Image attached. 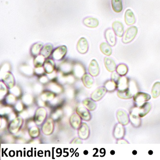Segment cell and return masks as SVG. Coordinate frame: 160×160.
<instances>
[{
  "instance_id": "cell-49",
  "label": "cell",
  "mask_w": 160,
  "mask_h": 160,
  "mask_svg": "<svg viewBox=\"0 0 160 160\" xmlns=\"http://www.w3.org/2000/svg\"><path fill=\"white\" fill-rule=\"evenodd\" d=\"M11 109L10 108H4L2 109V111L1 110V113L2 112V114H7V113H9L10 112Z\"/></svg>"
},
{
  "instance_id": "cell-8",
  "label": "cell",
  "mask_w": 160,
  "mask_h": 160,
  "mask_svg": "<svg viewBox=\"0 0 160 160\" xmlns=\"http://www.w3.org/2000/svg\"><path fill=\"white\" fill-rule=\"evenodd\" d=\"M134 102L136 103H142L149 101L151 96L149 94L143 92H138L133 96Z\"/></svg>"
},
{
  "instance_id": "cell-13",
  "label": "cell",
  "mask_w": 160,
  "mask_h": 160,
  "mask_svg": "<svg viewBox=\"0 0 160 160\" xmlns=\"http://www.w3.org/2000/svg\"><path fill=\"white\" fill-rule=\"evenodd\" d=\"M125 128L121 124H117L114 126L113 131V136L117 139H122L125 136Z\"/></svg>"
},
{
  "instance_id": "cell-20",
  "label": "cell",
  "mask_w": 160,
  "mask_h": 160,
  "mask_svg": "<svg viewBox=\"0 0 160 160\" xmlns=\"http://www.w3.org/2000/svg\"><path fill=\"white\" fill-rule=\"evenodd\" d=\"M125 21L128 26H131L136 23L135 17L131 10H126L125 14Z\"/></svg>"
},
{
  "instance_id": "cell-4",
  "label": "cell",
  "mask_w": 160,
  "mask_h": 160,
  "mask_svg": "<svg viewBox=\"0 0 160 160\" xmlns=\"http://www.w3.org/2000/svg\"><path fill=\"white\" fill-rule=\"evenodd\" d=\"M67 46L62 45L55 48L52 52V57L53 59L60 61L62 59L67 53Z\"/></svg>"
},
{
  "instance_id": "cell-16",
  "label": "cell",
  "mask_w": 160,
  "mask_h": 160,
  "mask_svg": "<svg viewBox=\"0 0 160 160\" xmlns=\"http://www.w3.org/2000/svg\"><path fill=\"white\" fill-rule=\"evenodd\" d=\"M88 72L89 74L93 77L98 76L100 73V68L99 64L96 60L93 59L89 63L88 67Z\"/></svg>"
},
{
  "instance_id": "cell-2",
  "label": "cell",
  "mask_w": 160,
  "mask_h": 160,
  "mask_svg": "<svg viewBox=\"0 0 160 160\" xmlns=\"http://www.w3.org/2000/svg\"><path fill=\"white\" fill-rule=\"evenodd\" d=\"M47 116V112L43 107L38 108L36 111L34 115V122L37 126H41L46 120Z\"/></svg>"
},
{
  "instance_id": "cell-18",
  "label": "cell",
  "mask_w": 160,
  "mask_h": 160,
  "mask_svg": "<svg viewBox=\"0 0 160 160\" xmlns=\"http://www.w3.org/2000/svg\"><path fill=\"white\" fill-rule=\"evenodd\" d=\"M82 118L77 112L74 113L70 118V123L74 129H77L82 124Z\"/></svg>"
},
{
  "instance_id": "cell-3",
  "label": "cell",
  "mask_w": 160,
  "mask_h": 160,
  "mask_svg": "<svg viewBox=\"0 0 160 160\" xmlns=\"http://www.w3.org/2000/svg\"><path fill=\"white\" fill-rule=\"evenodd\" d=\"M24 120L22 117H17L11 122L9 127V130L12 134L18 132L22 128Z\"/></svg>"
},
{
  "instance_id": "cell-27",
  "label": "cell",
  "mask_w": 160,
  "mask_h": 160,
  "mask_svg": "<svg viewBox=\"0 0 160 160\" xmlns=\"http://www.w3.org/2000/svg\"><path fill=\"white\" fill-rule=\"evenodd\" d=\"M118 97L122 99H129L133 98V96L132 92H130L129 88L120 90L118 89Z\"/></svg>"
},
{
  "instance_id": "cell-7",
  "label": "cell",
  "mask_w": 160,
  "mask_h": 160,
  "mask_svg": "<svg viewBox=\"0 0 160 160\" xmlns=\"http://www.w3.org/2000/svg\"><path fill=\"white\" fill-rule=\"evenodd\" d=\"M90 135V130L88 126L85 123H82L78 128V137L81 139L85 140L89 137Z\"/></svg>"
},
{
  "instance_id": "cell-42",
  "label": "cell",
  "mask_w": 160,
  "mask_h": 160,
  "mask_svg": "<svg viewBox=\"0 0 160 160\" xmlns=\"http://www.w3.org/2000/svg\"><path fill=\"white\" fill-rule=\"evenodd\" d=\"M0 84V96H1V100L3 99V97H5L8 93V87L3 82L1 81Z\"/></svg>"
},
{
  "instance_id": "cell-34",
  "label": "cell",
  "mask_w": 160,
  "mask_h": 160,
  "mask_svg": "<svg viewBox=\"0 0 160 160\" xmlns=\"http://www.w3.org/2000/svg\"><path fill=\"white\" fill-rule=\"evenodd\" d=\"M60 69L62 73L68 74L73 70V67L69 62H62L60 66Z\"/></svg>"
},
{
  "instance_id": "cell-48",
  "label": "cell",
  "mask_w": 160,
  "mask_h": 160,
  "mask_svg": "<svg viewBox=\"0 0 160 160\" xmlns=\"http://www.w3.org/2000/svg\"><path fill=\"white\" fill-rule=\"evenodd\" d=\"M48 80H49L48 78H47L46 76H43L40 78V82L43 83V84H45V83H47L48 82Z\"/></svg>"
},
{
  "instance_id": "cell-19",
  "label": "cell",
  "mask_w": 160,
  "mask_h": 160,
  "mask_svg": "<svg viewBox=\"0 0 160 160\" xmlns=\"http://www.w3.org/2000/svg\"><path fill=\"white\" fill-rule=\"evenodd\" d=\"M45 72L47 74L53 73L55 69V62L52 59H47L43 65Z\"/></svg>"
},
{
  "instance_id": "cell-38",
  "label": "cell",
  "mask_w": 160,
  "mask_h": 160,
  "mask_svg": "<svg viewBox=\"0 0 160 160\" xmlns=\"http://www.w3.org/2000/svg\"><path fill=\"white\" fill-rule=\"evenodd\" d=\"M152 94L154 99L158 98L160 95V82H155L152 89Z\"/></svg>"
},
{
  "instance_id": "cell-30",
  "label": "cell",
  "mask_w": 160,
  "mask_h": 160,
  "mask_svg": "<svg viewBox=\"0 0 160 160\" xmlns=\"http://www.w3.org/2000/svg\"><path fill=\"white\" fill-rule=\"evenodd\" d=\"M43 48V43L41 42L36 43L33 45L30 49V53L34 56H37L41 53Z\"/></svg>"
},
{
  "instance_id": "cell-23",
  "label": "cell",
  "mask_w": 160,
  "mask_h": 160,
  "mask_svg": "<svg viewBox=\"0 0 160 160\" xmlns=\"http://www.w3.org/2000/svg\"><path fill=\"white\" fill-rule=\"evenodd\" d=\"M118 89L124 90L129 88V79L126 77H120L118 82Z\"/></svg>"
},
{
  "instance_id": "cell-40",
  "label": "cell",
  "mask_w": 160,
  "mask_h": 160,
  "mask_svg": "<svg viewBox=\"0 0 160 160\" xmlns=\"http://www.w3.org/2000/svg\"><path fill=\"white\" fill-rule=\"evenodd\" d=\"M48 88L52 92L54 93H60L62 91V88L58 85L54 83H51L48 85Z\"/></svg>"
},
{
  "instance_id": "cell-12",
  "label": "cell",
  "mask_w": 160,
  "mask_h": 160,
  "mask_svg": "<svg viewBox=\"0 0 160 160\" xmlns=\"http://www.w3.org/2000/svg\"><path fill=\"white\" fill-rule=\"evenodd\" d=\"M152 109V105L151 103L148 102H145L141 106L138 107V109L137 108L138 116L140 118L145 117L148 114Z\"/></svg>"
},
{
  "instance_id": "cell-35",
  "label": "cell",
  "mask_w": 160,
  "mask_h": 160,
  "mask_svg": "<svg viewBox=\"0 0 160 160\" xmlns=\"http://www.w3.org/2000/svg\"><path fill=\"white\" fill-rule=\"evenodd\" d=\"M45 58H46L42 54L36 56L33 61V64L35 68H38L42 67L45 62Z\"/></svg>"
},
{
  "instance_id": "cell-44",
  "label": "cell",
  "mask_w": 160,
  "mask_h": 160,
  "mask_svg": "<svg viewBox=\"0 0 160 160\" xmlns=\"http://www.w3.org/2000/svg\"><path fill=\"white\" fill-rule=\"evenodd\" d=\"M10 91L11 92V93L16 96V97L19 96L21 95V90L20 88L14 86V87L10 89Z\"/></svg>"
},
{
  "instance_id": "cell-26",
  "label": "cell",
  "mask_w": 160,
  "mask_h": 160,
  "mask_svg": "<svg viewBox=\"0 0 160 160\" xmlns=\"http://www.w3.org/2000/svg\"><path fill=\"white\" fill-rule=\"evenodd\" d=\"M73 70L75 76L78 78H82V77L85 74L86 71L84 68L79 63H77L74 66Z\"/></svg>"
},
{
  "instance_id": "cell-41",
  "label": "cell",
  "mask_w": 160,
  "mask_h": 160,
  "mask_svg": "<svg viewBox=\"0 0 160 160\" xmlns=\"http://www.w3.org/2000/svg\"><path fill=\"white\" fill-rule=\"evenodd\" d=\"M5 102L9 105H13L16 104L17 102V98L16 96L12 93L9 94L5 97Z\"/></svg>"
},
{
  "instance_id": "cell-46",
  "label": "cell",
  "mask_w": 160,
  "mask_h": 160,
  "mask_svg": "<svg viewBox=\"0 0 160 160\" xmlns=\"http://www.w3.org/2000/svg\"><path fill=\"white\" fill-rule=\"evenodd\" d=\"M34 72L37 75H41L44 73L45 70L43 67H41V68H35L34 70Z\"/></svg>"
},
{
  "instance_id": "cell-37",
  "label": "cell",
  "mask_w": 160,
  "mask_h": 160,
  "mask_svg": "<svg viewBox=\"0 0 160 160\" xmlns=\"http://www.w3.org/2000/svg\"><path fill=\"white\" fill-rule=\"evenodd\" d=\"M55 97V94L53 92H44L41 95L40 98L43 102H50L53 100Z\"/></svg>"
},
{
  "instance_id": "cell-6",
  "label": "cell",
  "mask_w": 160,
  "mask_h": 160,
  "mask_svg": "<svg viewBox=\"0 0 160 160\" xmlns=\"http://www.w3.org/2000/svg\"><path fill=\"white\" fill-rule=\"evenodd\" d=\"M2 80L9 89H11L15 86V78L12 74L10 72H6L4 73L2 77Z\"/></svg>"
},
{
  "instance_id": "cell-25",
  "label": "cell",
  "mask_w": 160,
  "mask_h": 160,
  "mask_svg": "<svg viewBox=\"0 0 160 160\" xmlns=\"http://www.w3.org/2000/svg\"><path fill=\"white\" fill-rule=\"evenodd\" d=\"M90 74H85L82 77V81L86 88H91L93 85L94 80Z\"/></svg>"
},
{
  "instance_id": "cell-15",
  "label": "cell",
  "mask_w": 160,
  "mask_h": 160,
  "mask_svg": "<svg viewBox=\"0 0 160 160\" xmlns=\"http://www.w3.org/2000/svg\"><path fill=\"white\" fill-rule=\"evenodd\" d=\"M77 50L81 54H85L88 50V44L85 38H81L78 41L77 44Z\"/></svg>"
},
{
  "instance_id": "cell-33",
  "label": "cell",
  "mask_w": 160,
  "mask_h": 160,
  "mask_svg": "<svg viewBox=\"0 0 160 160\" xmlns=\"http://www.w3.org/2000/svg\"><path fill=\"white\" fill-rule=\"evenodd\" d=\"M100 50L102 53L107 56H110L112 53V49L109 44L102 42L100 45Z\"/></svg>"
},
{
  "instance_id": "cell-11",
  "label": "cell",
  "mask_w": 160,
  "mask_h": 160,
  "mask_svg": "<svg viewBox=\"0 0 160 160\" xmlns=\"http://www.w3.org/2000/svg\"><path fill=\"white\" fill-rule=\"evenodd\" d=\"M117 118L119 123L123 125L126 126L129 122V116L125 111L119 110L117 113Z\"/></svg>"
},
{
  "instance_id": "cell-28",
  "label": "cell",
  "mask_w": 160,
  "mask_h": 160,
  "mask_svg": "<svg viewBox=\"0 0 160 160\" xmlns=\"http://www.w3.org/2000/svg\"><path fill=\"white\" fill-rule=\"evenodd\" d=\"M83 105L87 108L89 111H93L95 110L97 105L95 102V101L91 98H86L82 102Z\"/></svg>"
},
{
  "instance_id": "cell-32",
  "label": "cell",
  "mask_w": 160,
  "mask_h": 160,
  "mask_svg": "<svg viewBox=\"0 0 160 160\" xmlns=\"http://www.w3.org/2000/svg\"><path fill=\"white\" fill-rule=\"evenodd\" d=\"M112 10L116 12H120L123 10V3L122 0H112Z\"/></svg>"
},
{
  "instance_id": "cell-17",
  "label": "cell",
  "mask_w": 160,
  "mask_h": 160,
  "mask_svg": "<svg viewBox=\"0 0 160 160\" xmlns=\"http://www.w3.org/2000/svg\"><path fill=\"white\" fill-rule=\"evenodd\" d=\"M112 28L117 36L120 38L123 37L124 33V27L121 22L118 21H114L112 23Z\"/></svg>"
},
{
  "instance_id": "cell-10",
  "label": "cell",
  "mask_w": 160,
  "mask_h": 160,
  "mask_svg": "<svg viewBox=\"0 0 160 160\" xmlns=\"http://www.w3.org/2000/svg\"><path fill=\"white\" fill-rule=\"evenodd\" d=\"M89 111L84 106H78L76 109V112L80 116L83 120L88 121L91 119L92 116Z\"/></svg>"
},
{
  "instance_id": "cell-45",
  "label": "cell",
  "mask_w": 160,
  "mask_h": 160,
  "mask_svg": "<svg viewBox=\"0 0 160 160\" xmlns=\"http://www.w3.org/2000/svg\"><path fill=\"white\" fill-rule=\"evenodd\" d=\"M15 108L17 111L22 112L24 109V106H23V103L21 101H18L16 103L15 105Z\"/></svg>"
},
{
  "instance_id": "cell-31",
  "label": "cell",
  "mask_w": 160,
  "mask_h": 160,
  "mask_svg": "<svg viewBox=\"0 0 160 160\" xmlns=\"http://www.w3.org/2000/svg\"><path fill=\"white\" fill-rule=\"evenodd\" d=\"M53 45L51 43H47L45 45L41 51V54L47 58L52 53Z\"/></svg>"
},
{
  "instance_id": "cell-43",
  "label": "cell",
  "mask_w": 160,
  "mask_h": 160,
  "mask_svg": "<svg viewBox=\"0 0 160 160\" xmlns=\"http://www.w3.org/2000/svg\"><path fill=\"white\" fill-rule=\"evenodd\" d=\"M33 101V97L29 95L24 96L22 98V102L26 105H31Z\"/></svg>"
},
{
  "instance_id": "cell-39",
  "label": "cell",
  "mask_w": 160,
  "mask_h": 160,
  "mask_svg": "<svg viewBox=\"0 0 160 160\" xmlns=\"http://www.w3.org/2000/svg\"><path fill=\"white\" fill-rule=\"evenodd\" d=\"M28 133H29V136L31 137V138H36L40 135V129L38 127L34 125V126L30 127Z\"/></svg>"
},
{
  "instance_id": "cell-47",
  "label": "cell",
  "mask_w": 160,
  "mask_h": 160,
  "mask_svg": "<svg viewBox=\"0 0 160 160\" xmlns=\"http://www.w3.org/2000/svg\"><path fill=\"white\" fill-rule=\"evenodd\" d=\"M81 138H74L73 140H72V142H71V143L72 144H79V143H82V140H81Z\"/></svg>"
},
{
  "instance_id": "cell-21",
  "label": "cell",
  "mask_w": 160,
  "mask_h": 160,
  "mask_svg": "<svg viewBox=\"0 0 160 160\" xmlns=\"http://www.w3.org/2000/svg\"><path fill=\"white\" fill-rule=\"evenodd\" d=\"M83 24L87 27L94 28L97 27L99 24L98 19L92 17H87L83 19Z\"/></svg>"
},
{
  "instance_id": "cell-24",
  "label": "cell",
  "mask_w": 160,
  "mask_h": 160,
  "mask_svg": "<svg viewBox=\"0 0 160 160\" xmlns=\"http://www.w3.org/2000/svg\"><path fill=\"white\" fill-rule=\"evenodd\" d=\"M129 119L133 127L135 128H138L140 127L142 120L140 117L138 116V114L134 113L133 111H130L129 113Z\"/></svg>"
},
{
  "instance_id": "cell-36",
  "label": "cell",
  "mask_w": 160,
  "mask_h": 160,
  "mask_svg": "<svg viewBox=\"0 0 160 160\" xmlns=\"http://www.w3.org/2000/svg\"><path fill=\"white\" fill-rule=\"evenodd\" d=\"M116 71L118 75H119L121 77H123L127 75V73H128V68L126 64L121 63L117 67Z\"/></svg>"
},
{
  "instance_id": "cell-9",
  "label": "cell",
  "mask_w": 160,
  "mask_h": 160,
  "mask_svg": "<svg viewBox=\"0 0 160 160\" xmlns=\"http://www.w3.org/2000/svg\"><path fill=\"white\" fill-rule=\"evenodd\" d=\"M107 92V89L104 87L99 88L91 94V99L95 102H98L103 98Z\"/></svg>"
},
{
  "instance_id": "cell-5",
  "label": "cell",
  "mask_w": 160,
  "mask_h": 160,
  "mask_svg": "<svg viewBox=\"0 0 160 160\" xmlns=\"http://www.w3.org/2000/svg\"><path fill=\"white\" fill-rule=\"evenodd\" d=\"M54 127L53 119L52 118H49L43 124L42 128V132L45 135H50L53 132Z\"/></svg>"
},
{
  "instance_id": "cell-14",
  "label": "cell",
  "mask_w": 160,
  "mask_h": 160,
  "mask_svg": "<svg viewBox=\"0 0 160 160\" xmlns=\"http://www.w3.org/2000/svg\"><path fill=\"white\" fill-rule=\"evenodd\" d=\"M105 37L108 44L111 46H114L117 43V38L116 34L114 31L111 29L108 28L105 32Z\"/></svg>"
},
{
  "instance_id": "cell-1",
  "label": "cell",
  "mask_w": 160,
  "mask_h": 160,
  "mask_svg": "<svg viewBox=\"0 0 160 160\" xmlns=\"http://www.w3.org/2000/svg\"><path fill=\"white\" fill-rule=\"evenodd\" d=\"M138 30L135 26H131L126 30L123 36L122 42L124 43L127 44L131 42L135 38L138 34Z\"/></svg>"
},
{
  "instance_id": "cell-22",
  "label": "cell",
  "mask_w": 160,
  "mask_h": 160,
  "mask_svg": "<svg viewBox=\"0 0 160 160\" xmlns=\"http://www.w3.org/2000/svg\"><path fill=\"white\" fill-rule=\"evenodd\" d=\"M104 65L106 69L110 72H113L117 69V65L112 59L105 57L104 59Z\"/></svg>"
},
{
  "instance_id": "cell-29",
  "label": "cell",
  "mask_w": 160,
  "mask_h": 160,
  "mask_svg": "<svg viewBox=\"0 0 160 160\" xmlns=\"http://www.w3.org/2000/svg\"><path fill=\"white\" fill-rule=\"evenodd\" d=\"M104 87L107 89V92H112L118 88V83L112 79L107 80L104 84Z\"/></svg>"
}]
</instances>
